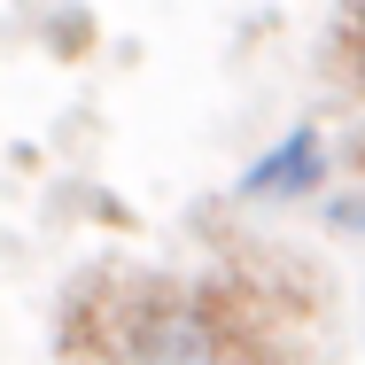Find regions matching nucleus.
<instances>
[{
    "label": "nucleus",
    "instance_id": "nucleus-1",
    "mask_svg": "<svg viewBox=\"0 0 365 365\" xmlns=\"http://www.w3.org/2000/svg\"><path fill=\"white\" fill-rule=\"evenodd\" d=\"M109 358L117 365H272L264 342L218 295H187V288H140L125 303V319L109 327Z\"/></svg>",
    "mask_w": 365,
    "mask_h": 365
},
{
    "label": "nucleus",
    "instance_id": "nucleus-2",
    "mask_svg": "<svg viewBox=\"0 0 365 365\" xmlns=\"http://www.w3.org/2000/svg\"><path fill=\"white\" fill-rule=\"evenodd\" d=\"M319 187H327V140H319V125H295V133H280V140L241 171L233 195H249V202H288V195H319Z\"/></svg>",
    "mask_w": 365,
    "mask_h": 365
},
{
    "label": "nucleus",
    "instance_id": "nucleus-3",
    "mask_svg": "<svg viewBox=\"0 0 365 365\" xmlns=\"http://www.w3.org/2000/svg\"><path fill=\"white\" fill-rule=\"evenodd\" d=\"M334 63L350 86H365V0H342V16H334Z\"/></svg>",
    "mask_w": 365,
    "mask_h": 365
}]
</instances>
